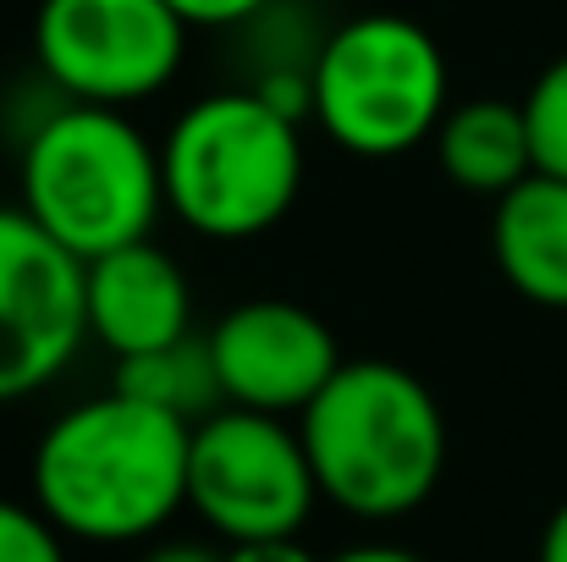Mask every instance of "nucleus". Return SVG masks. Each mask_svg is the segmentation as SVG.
I'll return each instance as SVG.
<instances>
[{
	"mask_svg": "<svg viewBox=\"0 0 567 562\" xmlns=\"http://www.w3.org/2000/svg\"><path fill=\"white\" fill-rule=\"evenodd\" d=\"M188 419L111 386L39 436L33 508L72 541H144L188 508Z\"/></svg>",
	"mask_w": 567,
	"mask_h": 562,
	"instance_id": "1",
	"label": "nucleus"
},
{
	"mask_svg": "<svg viewBox=\"0 0 567 562\" xmlns=\"http://www.w3.org/2000/svg\"><path fill=\"white\" fill-rule=\"evenodd\" d=\"M298 436L326 502L353 519H408L446 469V419L430 386L391 359H342L298 413Z\"/></svg>",
	"mask_w": 567,
	"mask_h": 562,
	"instance_id": "2",
	"label": "nucleus"
},
{
	"mask_svg": "<svg viewBox=\"0 0 567 562\" xmlns=\"http://www.w3.org/2000/svg\"><path fill=\"white\" fill-rule=\"evenodd\" d=\"M72 259L144 243L166 210L161 144H150L127 111L66 100L22 144V204Z\"/></svg>",
	"mask_w": 567,
	"mask_h": 562,
	"instance_id": "3",
	"label": "nucleus"
},
{
	"mask_svg": "<svg viewBox=\"0 0 567 562\" xmlns=\"http://www.w3.org/2000/svg\"><path fill=\"white\" fill-rule=\"evenodd\" d=\"M303 122L259 89H215L193 100L161 139L166 210L215 243L270 232L303 187Z\"/></svg>",
	"mask_w": 567,
	"mask_h": 562,
	"instance_id": "4",
	"label": "nucleus"
},
{
	"mask_svg": "<svg viewBox=\"0 0 567 562\" xmlns=\"http://www.w3.org/2000/svg\"><path fill=\"white\" fill-rule=\"evenodd\" d=\"M446 111V55L396 11L342 22L309 67V116L359 161H391L430 144Z\"/></svg>",
	"mask_w": 567,
	"mask_h": 562,
	"instance_id": "5",
	"label": "nucleus"
},
{
	"mask_svg": "<svg viewBox=\"0 0 567 562\" xmlns=\"http://www.w3.org/2000/svg\"><path fill=\"white\" fill-rule=\"evenodd\" d=\"M320 502L303 436L281 413L215 408L188 441V508L226 541L298 535Z\"/></svg>",
	"mask_w": 567,
	"mask_h": 562,
	"instance_id": "6",
	"label": "nucleus"
},
{
	"mask_svg": "<svg viewBox=\"0 0 567 562\" xmlns=\"http://www.w3.org/2000/svg\"><path fill=\"white\" fill-rule=\"evenodd\" d=\"M39 72L78 105L155 100L188 55V22L166 0H39Z\"/></svg>",
	"mask_w": 567,
	"mask_h": 562,
	"instance_id": "7",
	"label": "nucleus"
},
{
	"mask_svg": "<svg viewBox=\"0 0 567 562\" xmlns=\"http://www.w3.org/2000/svg\"><path fill=\"white\" fill-rule=\"evenodd\" d=\"M89 337L83 259L22 210L0 204V402H22L78 359Z\"/></svg>",
	"mask_w": 567,
	"mask_h": 562,
	"instance_id": "8",
	"label": "nucleus"
},
{
	"mask_svg": "<svg viewBox=\"0 0 567 562\" xmlns=\"http://www.w3.org/2000/svg\"><path fill=\"white\" fill-rule=\"evenodd\" d=\"M204 343L231 408H259L281 419L303 413L326 391V380L342 370L331 326L287 298H248L226 309Z\"/></svg>",
	"mask_w": 567,
	"mask_h": 562,
	"instance_id": "9",
	"label": "nucleus"
},
{
	"mask_svg": "<svg viewBox=\"0 0 567 562\" xmlns=\"http://www.w3.org/2000/svg\"><path fill=\"white\" fill-rule=\"evenodd\" d=\"M83 309H89V337L116 359L172 348L193 331V287L183 265L155 237L89 259Z\"/></svg>",
	"mask_w": 567,
	"mask_h": 562,
	"instance_id": "10",
	"label": "nucleus"
},
{
	"mask_svg": "<svg viewBox=\"0 0 567 562\" xmlns=\"http://www.w3.org/2000/svg\"><path fill=\"white\" fill-rule=\"evenodd\" d=\"M491 254L513 293L540 309H567V183L563 177H524L496 198L491 215Z\"/></svg>",
	"mask_w": 567,
	"mask_h": 562,
	"instance_id": "11",
	"label": "nucleus"
},
{
	"mask_svg": "<svg viewBox=\"0 0 567 562\" xmlns=\"http://www.w3.org/2000/svg\"><path fill=\"white\" fill-rule=\"evenodd\" d=\"M435 161L463 193L502 198L524 177H535V144L524 105L513 100H463L435 127Z\"/></svg>",
	"mask_w": 567,
	"mask_h": 562,
	"instance_id": "12",
	"label": "nucleus"
},
{
	"mask_svg": "<svg viewBox=\"0 0 567 562\" xmlns=\"http://www.w3.org/2000/svg\"><path fill=\"white\" fill-rule=\"evenodd\" d=\"M116 391L150 402V408H166L177 419H209L215 408H226V391H220V375L209 359V343L204 337H183L172 348H155V354H133V359H116Z\"/></svg>",
	"mask_w": 567,
	"mask_h": 562,
	"instance_id": "13",
	"label": "nucleus"
},
{
	"mask_svg": "<svg viewBox=\"0 0 567 562\" xmlns=\"http://www.w3.org/2000/svg\"><path fill=\"white\" fill-rule=\"evenodd\" d=\"M524 122L535 144V172L567 183V55H557L524 94Z\"/></svg>",
	"mask_w": 567,
	"mask_h": 562,
	"instance_id": "14",
	"label": "nucleus"
},
{
	"mask_svg": "<svg viewBox=\"0 0 567 562\" xmlns=\"http://www.w3.org/2000/svg\"><path fill=\"white\" fill-rule=\"evenodd\" d=\"M0 562H66V535L39 508L0 497Z\"/></svg>",
	"mask_w": 567,
	"mask_h": 562,
	"instance_id": "15",
	"label": "nucleus"
},
{
	"mask_svg": "<svg viewBox=\"0 0 567 562\" xmlns=\"http://www.w3.org/2000/svg\"><path fill=\"white\" fill-rule=\"evenodd\" d=\"M188 28H231V22H248L259 17L270 0H166Z\"/></svg>",
	"mask_w": 567,
	"mask_h": 562,
	"instance_id": "16",
	"label": "nucleus"
},
{
	"mask_svg": "<svg viewBox=\"0 0 567 562\" xmlns=\"http://www.w3.org/2000/svg\"><path fill=\"white\" fill-rule=\"evenodd\" d=\"M226 562H320L298 535H276V541H237Z\"/></svg>",
	"mask_w": 567,
	"mask_h": 562,
	"instance_id": "17",
	"label": "nucleus"
},
{
	"mask_svg": "<svg viewBox=\"0 0 567 562\" xmlns=\"http://www.w3.org/2000/svg\"><path fill=\"white\" fill-rule=\"evenodd\" d=\"M144 562H226V558L209 552V546H198V541H166V546L144 552Z\"/></svg>",
	"mask_w": 567,
	"mask_h": 562,
	"instance_id": "18",
	"label": "nucleus"
},
{
	"mask_svg": "<svg viewBox=\"0 0 567 562\" xmlns=\"http://www.w3.org/2000/svg\"><path fill=\"white\" fill-rule=\"evenodd\" d=\"M535 562H567V502L551 513V524H546V535H540V558Z\"/></svg>",
	"mask_w": 567,
	"mask_h": 562,
	"instance_id": "19",
	"label": "nucleus"
},
{
	"mask_svg": "<svg viewBox=\"0 0 567 562\" xmlns=\"http://www.w3.org/2000/svg\"><path fill=\"white\" fill-rule=\"evenodd\" d=\"M331 562H424L419 552H402V546H353V552H342V558Z\"/></svg>",
	"mask_w": 567,
	"mask_h": 562,
	"instance_id": "20",
	"label": "nucleus"
}]
</instances>
